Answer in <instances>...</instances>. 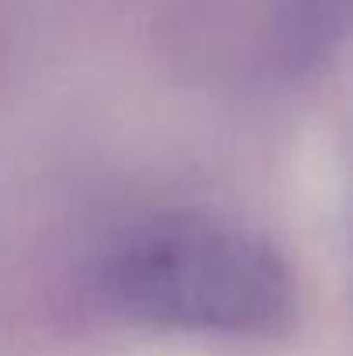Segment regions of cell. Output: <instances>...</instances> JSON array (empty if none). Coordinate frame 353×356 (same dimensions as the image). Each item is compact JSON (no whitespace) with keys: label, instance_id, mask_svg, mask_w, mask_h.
<instances>
[{"label":"cell","instance_id":"7a4b0ae2","mask_svg":"<svg viewBox=\"0 0 353 356\" xmlns=\"http://www.w3.org/2000/svg\"><path fill=\"white\" fill-rule=\"evenodd\" d=\"M347 0H281L277 35L291 63H312L343 35Z\"/></svg>","mask_w":353,"mask_h":356},{"label":"cell","instance_id":"6da1fadb","mask_svg":"<svg viewBox=\"0 0 353 356\" xmlns=\"http://www.w3.org/2000/svg\"><path fill=\"white\" fill-rule=\"evenodd\" d=\"M101 291L139 322L208 336H270L295 312L284 259L263 238L201 215L132 229L104 256Z\"/></svg>","mask_w":353,"mask_h":356}]
</instances>
